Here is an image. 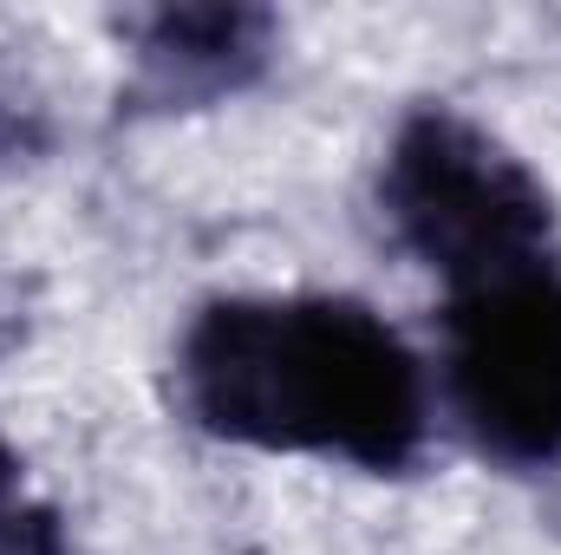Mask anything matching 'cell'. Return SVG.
Listing matches in <instances>:
<instances>
[{
	"instance_id": "2",
	"label": "cell",
	"mask_w": 561,
	"mask_h": 555,
	"mask_svg": "<svg viewBox=\"0 0 561 555\" xmlns=\"http://www.w3.org/2000/svg\"><path fill=\"white\" fill-rule=\"evenodd\" d=\"M379 196L399 242L450 287L536 262L549 242L542 183L457 112H419L392 138Z\"/></svg>"
},
{
	"instance_id": "1",
	"label": "cell",
	"mask_w": 561,
	"mask_h": 555,
	"mask_svg": "<svg viewBox=\"0 0 561 555\" xmlns=\"http://www.w3.org/2000/svg\"><path fill=\"white\" fill-rule=\"evenodd\" d=\"M183 399L216 438L405 471L424 451V360L373 307L340 294L216 301L183 333Z\"/></svg>"
},
{
	"instance_id": "3",
	"label": "cell",
	"mask_w": 561,
	"mask_h": 555,
	"mask_svg": "<svg viewBox=\"0 0 561 555\" xmlns=\"http://www.w3.org/2000/svg\"><path fill=\"white\" fill-rule=\"evenodd\" d=\"M444 393L463 431L503 464L561 457V269L516 262L450 287Z\"/></svg>"
}]
</instances>
